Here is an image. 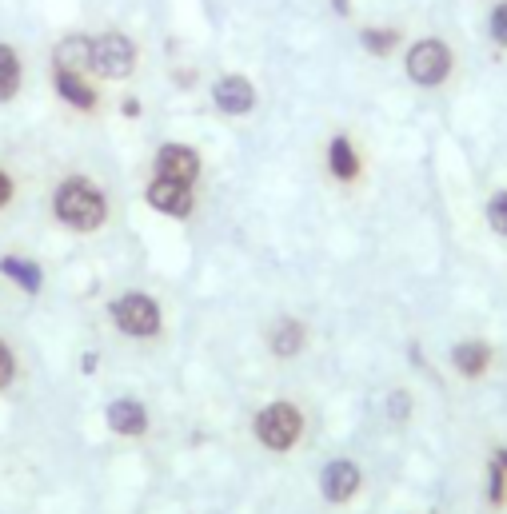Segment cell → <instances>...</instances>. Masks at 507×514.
<instances>
[{"instance_id":"5","label":"cell","mask_w":507,"mask_h":514,"mask_svg":"<svg viewBox=\"0 0 507 514\" xmlns=\"http://www.w3.org/2000/svg\"><path fill=\"white\" fill-rule=\"evenodd\" d=\"M112 319L124 335H136V339H148L160 331V307L144 295V291H128L112 303Z\"/></svg>"},{"instance_id":"21","label":"cell","mask_w":507,"mask_h":514,"mask_svg":"<svg viewBox=\"0 0 507 514\" xmlns=\"http://www.w3.org/2000/svg\"><path fill=\"white\" fill-rule=\"evenodd\" d=\"M488 36L496 48H507V0L492 4V16H488Z\"/></svg>"},{"instance_id":"26","label":"cell","mask_w":507,"mask_h":514,"mask_svg":"<svg viewBox=\"0 0 507 514\" xmlns=\"http://www.w3.org/2000/svg\"><path fill=\"white\" fill-rule=\"evenodd\" d=\"M124 116H140V104L136 100H124Z\"/></svg>"},{"instance_id":"10","label":"cell","mask_w":507,"mask_h":514,"mask_svg":"<svg viewBox=\"0 0 507 514\" xmlns=\"http://www.w3.org/2000/svg\"><path fill=\"white\" fill-rule=\"evenodd\" d=\"M148 204L156 208V212H164V216H176V220H184V216H192V192H188V184H176V180H152L148 184Z\"/></svg>"},{"instance_id":"4","label":"cell","mask_w":507,"mask_h":514,"mask_svg":"<svg viewBox=\"0 0 507 514\" xmlns=\"http://www.w3.org/2000/svg\"><path fill=\"white\" fill-rule=\"evenodd\" d=\"M88 68L104 80H124L132 76L136 68V44L124 36V32H104L92 40V56H88Z\"/></svg>"},{"instance_id":"15","label":"cell","mask_w":507,"mask_h":514,"mask_svg":"<svg viewBox=\"0 0 507 514\" xmlns=\"http://www.w3.org/2000/svg\"><path fill=\"white\" fill-rule=\"evenodd\" d=\"M304 339H308V331H304L300 319H280L276 331H272V351H276L280 359H292V355L304 351Z\"/></svg>"},{"instance_id":"17","label":"cell","mask_w":507,"mask_h":514,"mask_svg":"<svg viewBox=\"0 0 507 514\" xmlns=\"http://www.w3.org/2000/svg\"><path fill=\"white\" fill-rule=\"evenodd\" d=\"M16 88H20V56H16V48L0 44V104L12 100Z\"/></svg>"},{"instance_id":"14","label":"cell","mask_w":507,"mask_h":514,"mask_svg":"<svg viewBox=\"0 0 507 514\" xmlns=\"http://www.w3.org/2000/svg\"><path fill=\"white\" fill-rule=\"evenodd\" d=\"M328 168L344 184H352L360 176V156H356V148H352L348 136H332V144H328Z\"/></svg>"},{"instance_id":"2","label":"cell","mask_w":507,"mask_h":514,"mask_svg":"<svg viewBox=\"0 0 507 514\" xmlns=\"http://www.w3.org/2000/svg\"><path fill=\"white\" fill-rule=\"evenodd\" d=\"M404 72L416 88H444L456 72V52L444 36H420L404 52Z\"/></svg>"},{"instance_id":"18","label":"cell","mask_w":507,"mask_h":514,"mask_svg":"<svg viewBox=\"0 0 507 514\" xmlns=\"http://www.w3.org/2000/svg\"><path fill=\"white\" fill-rule=\"evenodd\" d=\"M0 271H4L8 279H16L24 291H40V267H36V263H28V259L4 256L0 259Z\"/></svg>"},{"instance_id":"16","label":"cell","mask_w":507,"mask_h":514,"mask_svg":"<svg viewBox=\"0 0 507 514\" xmlns=\"http://www.w3.org/2000/svg\"><path fill=\"white\" fill-rule=\"evenodd\" d=\"M88 56H92V40L88 36H64L60 44H56V52H52V60H56V68H88Z\"/></svg>"},{"instance_id":"19","label":"cell","mask_w":507,"mask_h":514,"mask_svg":"<svg viewBox=\"0 0 507 514\" xmlns=\"http://www.w3.org/2000/svg\"><path fill=\"white\" fill-rule=\"evenodd\" d=\"M484 216H488V228H492L496 236H504V240H507V188H496V192L488 196Z\"/></svg>"},{"instance_id":"12","label":"cell","mask_w":507,"mask_h":514,"mask_svg":"<svg viewBox=\"0 0 507 514\" xmlns=\"http://www.w3.org/2000/svg\"><path fill=\"white\" fill-rule=\"evenodd\" d=\"M108 427L116 431V435H144L148 431V411L136 403V399H120V403H112L108 407Z\"/></svg>"},{"instance_id":"24","label":"cell","mask_w":507,"mask_h":514,"mask_svg":"<svg viewBox=\"0 0 507 514\" xmlns=\"http://www.w3.org/2000/svg\"><path fill=\"white\" fill-rule=\"evenodd\" d=\"M8 196H12V184H8V176H4V172H0V208H4V204H8Z\"/></svg>"},{"instance_id":"27","label":"cell","mask_w":507,"mask_h":514,"mask_svg":"<svg viewBox=\"0 0 507 514\" xmlns=\"http://www.w3.org/2000/svg\"><path fill=\"white\" fill-rule=\"evenodd\" d=\"M492 459H496V463H500V467H504V471H507V447H500V451H496Z\"/></svg>"},{"instance_id":"8","label":"cell","mask_w":507,"mask_h":514,"mask_svg":"<svg viewBox=\"0 0 507 514\" xmlns=\"http://www.w3.org/2000/svg\"><path fill=\"white\" fill-rule=\"evenodd\" d=\"M156 176L160 180H176V184H192L200 176V156L184 144H164L156 152Z\"/></svg>"},{"instance_id":"7","label":"cell","mask_w":507,"mask_h":514,"mask_svg":"<svg viewBox=\"0 0 507 514\" xmlns=\"http://www.w3.org/2000/svg\"><path fill=\"white\" fill-rule=\"evenodd\" d=\"M360 483H364V475H360V467H356L352 459H336V463H328L324 475H320V491H324V499L336 503V507L352 503V499L360 495Z\"/></svg>"},{"instance_id":"25","label":"cell","mask_w":507,"mask_h":514,"mask_svg":"<svg viewBox=\"0 0 507 514\" xmlns=\"http://www.w3.org/2000/svg\"><path fill=\"white\" fill-rule=\"evenodd\" d=\"M332 8H336L340 16H352V0H332Z\"/></svg>"},{"instance_id":"11","label":"cell","mask_w":507,"mask_h":514,"mask_svg":"<svg viewBox=\"0 0 507 514\" xmlns=\"http://www.w3.org/2000/svg\"><path fill=\"white\" fill-rule=\"evenodd\" d=\"M52 84H56L60 100H68L72 108H80V112H92V108H96V88H92L80 72H72V68H52Z\"/></svg>"},{"instance_id":"6","label":"cell","mask_w":507,"mask_h":514,"mask_svg":"<svg viewBox=\"0 0 507 514\" xmlns=\"http://www.w3.org/2000/svg\"><path fill=\"white\" fill-rule=\"evenodd\" d=\"M492 367H496V347H492L488 339L472 335V339H460V343L452 347V371H456L464 383H480Z\"/></svg>"},{"instance_id":"1","label":"cell","mask_w":507,"mask_h":514,"mask_svg":"<svg viewBox=\"0 0 507 514\" xmlns=\"http://www.w3.org/2000/svg\"><path fill=\"white\" fill-rule=\"evenodd\" d=\"M52 212L60 224H68L76 232H96L108 216V204H104V192L92 188L88 180H64L52 196Z\"/></svg>"},{"instance_id":"9","label":"cell","mask_w":507,"mask_h":514,"mask_svg":"<svg viewBox=\"0 0 507 514\" xmlns=\"http://www.w3.org/2000/svg\"><path fill=\"white\" fill-rule=\"evenodd\" d=\"M212 100H216V108L228 112V116H248L252 104H256V88L248 84V76H236V72H232V76H220V80H216Z\"/></svg>"},{"instance_id":"22","label":"cell","mask_w":507,"mask_h":514,"mask_svg":"<svg viewBox=\"0 0 507 514\" xmlns=\"http://www.w3.org/2000/svg\"><path fill=\"white\" fill-rule=\"evenodd\" d=\"M388 419L392 423H408L412 419V391H392L388 395Z\"/></svg>"},{"instance_id":"3","label":"cell","mask_w":507,"mask_h":514,"mask_svg":"<svg viewBox=\"0 0 507 514\" xmlns=\"http://www.w3.org/2000/svg\"><path fill=\"white\" fill-rule=\"evenodd\" d=\"M300 435H304V415L292 403H272L256 415V439L268 451H292L300 443Z\"/></svg>"},{"instance_id":"13","label":"cell","mask_w":507,"mask_h":514,"mask_svg":"<svg viewBox=\"0 0 507 514\" xmlns=\"http://www.w3.org/2000/svg\"><path fill=\"white\" fill-rule=\"evenodd\" d=\"M360 44H364V52H368V56L388 60V56L404 44V32H400V28H392V24H368V28H360Z\"/></svg>"},{"instance_id":"20","label":"cell","mask_w":507,"mask_h":514,"mask_svg":"<svg viewBox=\"0 0 507 514\" xmlns=\"http://www.w3.org/2000/svg\"><path fill=\"white\" fill-rule=\"evenodd\" d=\"M488 503H492V507H504L507 503V471L496 459L488 463Z\"/></svg>"},{"instance_id":"23","label":"cell","mask_w":507,"mask_h":514,"mask_svg":"<svg viewBox=\"0 0 507 514\" xmlns=\"http://www.w3.org/2000/svg\"><path fill=\"white\" fill-rule=\"evenodd\" d=\"M12 371H16V359H12L8 343H0V387H8V383H12Z\"/></svg>"}]
</instances>
